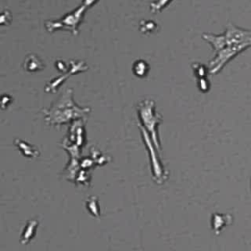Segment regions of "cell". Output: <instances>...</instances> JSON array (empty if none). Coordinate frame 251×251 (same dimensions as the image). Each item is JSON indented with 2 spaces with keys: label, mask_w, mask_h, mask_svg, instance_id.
<instances>
[{
  "label": "cell",
  "mask_w": 251,
  "mask_h": 251,
  "mask_svg": "<svg viewBox=\"0 0 251 251\" xmlns=\"http://www.w3.org/2000/svg\"><path fill=\"white\" fill-rule=\"evenodd\" d=\"M202 37L208 41L215 51L214 58L209 62L210 74L219 73L230 60L251 47V30L243 29L228 23L222 34L203 33Z\"/></svg>",
  "instance_id": "obj_1"
},
{
  "label": "cell",
  "mask_w": 251,
  "mask_h": 251,
  "mask_svg": "<svg viewBox=\"0 0 251 251\" xmlns=\"http://www.w3.org/2000/svg\"><path fill=\"white\" fill-rule=\"evenodd\" d=\"M137 114L140 121L139 126L144 128L156 148V150H161L160 140L158 136V126L162 123L161 115L155 110V103L153 100H143L137 106Z\"/></svg>",
  "instance_id": "obj_2"
},
{
  "label": "cell",
  "mask_w": 251,
  "mask_h": 251,
  "mask_svg": "<svg viewBox=\"0 0 251 251\" xmlns=\"http://www.w3.org/2000/svg\"><path fill=\"white\" fill-rule=\"evenodd\" d=\"M89 109H81L77 107L72 99V90H66L60 101L55 104L50 111H44L47 115V120L52 124H61L68 122L73 117H79L84 113H88Z\"/></svg>",
  "instance_id": "obj_3"
},
{
  "label": "cell",
  "mask_w": 251,
  "mask_h": 251,
  "mask_svg": "<svg viewBox=\"0 0 251 251\" xmlns=\"http://www.w3.org/2000/svg\"><path fill=\"white\" fill-rule=\"evenodd\" d=\"M99 0H83V3L75 10L66 14L59 20H50L45 22V28L49 32L56 29L70 30L73 34H77L80 23L83 20L85 12Z\"/></svg>",
  "instance_id": "obj_4"
},
{
  "label": "cell",
  "mask_w": 251,
  "mask_h": 251,
  "mask_svg": "<svg viewBox=\"0 0 251 251\" xmlns=\"http://www.w3.org/2000/svg\"><path fill=\"white\" fill-rule=\"evenodd\" d=\"M140 127V130H141V133H142V136H143V139H144V142L149 150V153L151 155V162H152V167H153V174H154V178L156 179V181L158 182H163L166 177L164 176V171H163V167L157 157V154H156V151L154 150V147H153V142L151 140V138L149 137V134L146 132V130L144 128H142L141 126Z\"/></svg>",
  "instance_id": "obj_5"
},
{
  "label": "cell",
  "mask_w": 251,
  "mask_h": 251,
  "mask_svg": "<svg viewBox=\"0 0 251 251\" xmlns=\"http://www.w3.org/2000/svg\"><path fill=\"white\" fill-rule=\"evenodd\" d=\"M227 215H221V214H214L212 218V226L216 233H219L222 228L227 224Z\"/></svg>",
  "instance_id": "obj_6"
},
{
  "label": "cell",
  "mask_w": 251,
  "mask_h": 251,
  "mask_svg": "<svg viewBox=\"0 0 251 251\" xmlns=\"http://www.w3.org/2000/svg\"><path fill=\"white\" fill-rule=\"evenodd\" d=\"M149 67L147 65V63L145 61L142 60H138L136 62H134L133 67H132V71L135 74V75L139 76V77H143L146 75V74L148 73Z\"/></svg>",
  "instance_id": "obj_7"
},
{
  "label": "cell",
  "mask_w": 251,
  "mask_h": 251,
  "mask_svg": "<svg viewBox=\"0 0 251 251\" xmlns=\"http://www.w3.org/2000/svg\"><path fill=\"white\" fill-rule=\"evenodd\" d=\"M36 225H37L36 221H30L27 224L25 231L23 232L22 242H28L30 240V238L33 237V234H34L35 229H36Z\"/></svg>",
  "instance_id": "obj_8"
},
{
  "label": "cell",
  "mask_w": 251,
  "mask_h": 251,
  "mask_svg": "<svg viewBox=\"0 0 251 251\" xmlns=\"http://www.w3.org/2000/svg\"><path fill=\"white\" fill-rule=\"evenodd\" d=\"M172 0H156L150 4V10L153 13L162 11Z\"/></svg>",
  "instance_id": "obj_9"
},
{
  "label": "cell",
  "mask_w": 251,
  "mask_h": 251,
  "mask_svg": "<svg viewBox=\"0 0 251 251\" xmlns=\"http://www.w3.org/2000/svg\"><path fill=\"white\" fill-rule=\"evenodd\" d=\"M250 186H251V184H250Z\"/></svg>",
  "instance_id": "obj_10"
}]
</instances>
